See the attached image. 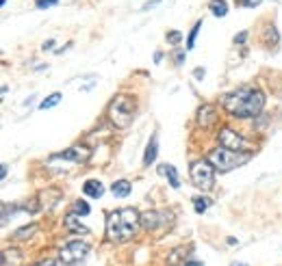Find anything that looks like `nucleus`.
Returning a JSON list of instances; mask_svg holds the SVG:
<instances>
[{
	"label": "nucleus",
	"instance_id": "nucleus-14",
	"mask_svg": "<svg viewBox=\"0 0 282 266\" xmlns=\"http://www.w3.org/2000/svg\"><path fill=\"white\" fill-rule=\"evenodd\" d=\"M156 171H159V175H165L169 180V184H172V188H180V177H178V171L174 165H159L156 167Z\"/></svg>",
	"mask_w": 282,
	"mask_h": 266
},
{
	"label": "nucleus",
	"instance_id": "nucleus-9",
	"mask_svg": "<svg viewBox=\"0 0 282 266\" xmlns=\"http://www.w3.org/2000/svg\"><path fill=\"white\" fill-rule=\"evenodd\" d=\"M165 223H172L169 212H156V210H148V212L141 214V227H143V230H148V232L159 230V227L165 225Z\"/></svg>",
	"mask_w": 282,
	"mask_h": 266
},
{
	"label": "nucleus",
	"instance_id": "nucleus-11",
	"mask_svg": "<svg viewBox=\"0 0 282 266\" xmlns=\"http://www.w3.org/2000/svg\"><path fill=\"white\" fill-rule=\"evenodd\" d=\"M78 214L76 212H70L67 214L66 219H63V227H66L67 232H70V234H89V227H85V225H81V221H78Z\"/></svg>",
	"mask_w": 282,
	"mask_h": 266
},
{
	"label": "nucleus",
	"instance_id": "nucleus-19",
	"mask_svg": "<svg viewBox=\"0 0 282 266\" xmlns=\"http://www.w3.org/2000/svg\"><path fill=\"white\" fill-rule=\"evenodd\" d=\"M209 9L215 17H224L226 13H228V2H226V0H211Z\"/></svg>",
	"mask_w": 282,
	"mask_h": 266
},
{
	"label": "nucleus",
	"instance_id": "nucleus-12",
	"mask_svg": "<svg viewBox=\"0 0 282 266\" xmlns=\"http://www.w3.org/2000/svg\"><path fill=\"white\" fill-rule=\"evenodd\" d=\"M61 199V190L59 188H48L39 195V203H41V210H52L54 206L59 203Z\"/></svg>",
	"mask_w": 282,
	"mask_h": 266
},
{
	"label": "nucleus",
	"instance_id": "nucleus-10",
	"mask_svg": "<svg viewBox=\"0 0 282 266\" xmlns=\"http://www.w3.org/2000/svg\"><path fill=\"white\" fill-rule=\"evenodd\" d=\"M215 121H217V110L213 104H202L200 109H198V124H200L202 128H211Z\"/></svg>",
	"mask_w": 282,
	"mask_h": 266
},
{
	"label": "nucleus",
	"instance_id": "nucleus-23",
	"mask_svg": "<svg viewBox=\"0 0 282 266\" xmlns=\"http://www.w3.org/2000/svg\"><path fill=\"white\" fill-rule=\"evenodd\" d=\"M209 206H211L209 199H204V197H193V208H196L198 214H204Z\"/></svg>",
	"mask_w": 282,
	"mask_h": 266
},
{
	"label": "nucleus",
	"instance_id": "nucleus-33",
	"mask_svg": "<svg viewBox=\"0 0 282 266\" xmlns=\"http://www.w3.org/2000/svg\"><path fill=\"white\" fill-rule=\"evenodd\" d=\"M52 48H54V41H52V39L46 41V44H44V50H52Z\"/></svg>",
	"mask_w": 282,
	"mask_h": 266
},
{
	"label": "nucleus",
	"instance_id": "nucleus-31",
	"mask_svg": "<svg viewBox=\"0 0 282 266\" xmlns=\"http://www.w3.org/2000/svg\"><path fill=\"white\" fill-rule=\"evenodd\" d=\"M174 59H176V65H182V61H184V52H182V50H178V52L174 54Z\"/></svg>",
	"mask_w": 282,
	"mask_h": 266
},
{
	"label": "nucleus",
	"instance_id": "nucleus-20",
	"mask_svg": "<svg viewBox=\"0 0 282 266\" xmlns=\"http://www.w3.org/2000/svg\"><path fill=\"white\" fill-rule=\"evenodd\" d=\"M61 93L59 91H54V93H50L48 97H44V100L39 102V110H48V109H52V106H57L59 102H61Z\"/></svg>",
	"mask_w": 282,
	"mask_h": 266
},
{
	"label": "nucleus",
	"instance_id": "nucleus-35",
	"mask_svg": "<svg viewBox=\"0 0 282 266\" xmlns=\"http://www.w3.org/2000/svg\"><path fill=\"white\" fill-rule=\"evenodd\" d=\"M232 266H246V264H237V262H234V264H232Z\"/></svg>",
	"mask_w": 282,
	"mask_h": 266
},
{
	"label": "nucleus",
	"instance_id": "nucleus-1",
	"mask_svg": "<svg viewBox=\"0 0 282 266\" xmlns=\"http://www.w3.org/2000/svg\"><path fill=\"white\" fill-rule=\"evenodd\" d=\"M221 106L239 119L256 117V115H261L263 106H265V93L252 87L234 89V91L226 93L221 97Z\"/></svg>",
	"mask_w": 282,
	"mask_h": 266
},
{
	"label": "nucleus",
	"instance_id": "nucleus-7",
	"mask_svg": "<svg viewBox=\"0 0 282 266\" xmlns=\"http://www.w3.org/2000/svg\"><path fill=\"white\" fill-rule=\"evenodd\" d=\"M91 158V147L87 145H72L63 152L54 154L50 160H67V162H74V165H81V162H87Z\"/></svg>",
	"mask_w": 282,
	"mask_h": 266
},
{
	"label": "nucleus",
	"instance_id": "nucleus-25",
	"mask_svg": "<svg viewBox=\"0 0 282 266\" xmlns=\"http://www.w3.org/2000/svg\"><path fill=\"white\" fill-rule=\"evenodd\" d=\"M180 39H182V35H180L178 31H169V32H167V41H169L172 46H178Z\"/></svg>",
	"mask_w": 282,
	"mask_h": 266
},
{
	"label": "nucleus",
	"instance_id": "nucleus-2",
	"mask_svg": "<svg viewBox=\"0 0 282 266\" xmlns=\"http://www.w3.org/2000/svg\"><path fill=\"white\" fill-rule=\"evenodd\" d=\"M141 214L135 208H119L106 214V238L113 242H126L139 232Z\"/></svg>",
	"mask_w": 282,
	"mask_h": 266
},
{
	"label": "nucleus",
	"instance_id": "nucleus-8",
	"mask_svg": "<svg viewBox=\"0 0 282 266\" xmlns=\"http://www.w3.org/2000/svg\"><path fill=\"white\" fill-rule=\"evenodd\" d=\"M219 145L232 149V152H243V149L249 147V143L241 137V134L234 132L232 128H221L219 130Z\"/></svg>",
	"mask_w": 282,
	"mask_h": 266
},
{
	"label": "nucleus",
	"instance_id": "nucleus-24",
	"mask_svg": "<svg viewBox=\"0 0 282 266\" xmlns=\"http://www.w3.org/2000/svg\"><path fill=\"white\" fill-rule=\"evenodd\" d=\"M182 253H184V249H182V247H178V249L167 258V262L172 264V266H178V264L182 266V264H184V262H182Z\"/></svg>",
	"mask_w": 282,
	"mask_h": 266
},
{
	"label": "nucleus",
	"instance_id": "nucleus-22",
	"mask_svg": "<svg viewBox=\"0 0 282 266\" xmlns=\"http://www.w3.org/2000/svg\"><path fill=\"white\" fill-rule=\"evenodd\" d=\"M72 212H76L78 217H87V214L91 212V208H89V203H87V202L76 199V202H74V210H72Z\"/></svg>",
	"mask_w": 282,
	"mask_h": 266
},
{
	"label": "nucleus",
	"instance_id": "nucleus-15",
	"mask_svg": "<svg viewBox=\"0 0 282 266\" xmlns=\"http://www.w3.org/2000/svg\"><path fill=\"white\" fill-rule=\"evenodd\" d=\"M83 193L87 195V197H94V199H100L104 195V186L100 180H87L85 184H83Z\"/></svg>",
	"mask_w": 282,
	"mask_h": 266
},
{
	"label": "nucleus",
	"instance_id": "nucleus-28",
	"mask_svg": "<svg viewBox=\"0 0 282 266\" xmlns=\"http://www.w3.org/2000/svg\"><path fill=\"white\" fill-rule=\"evenodd\" d=\"M246 39H248V31H241L237 37H234V44L241 46V44H246Z\"/></svg>",
	"mask_w": 282,
	"mask_h": 266
},
{
	"label": "nucleus",
	"instance_id": "nucleus-5",
	"mask_svg": "<svg viewBox=\"0 0 282 266\" xmlns=\"http://www.w3.org/2000/svg\"><path fill=\"white\" fill-rule=\"evenodd\" d=\"M189 173H191V180L198 188L202 190H211L215 186V167L211 165L209 160H193L191 167H189Z\"/></svg>",
	"mask_w": 282,
	"mask_h": 266
},
{
	"label": "nucleus",
	"instance_id": "nucleus-16",
	"mask_svg": "<svg viewBox=\"0 0 282 266\" xmlns=\"http://www.w3.org/2000/svg\"><path fill=\"white\" fill-rule=\"evenodd\" d=\"M131 190H133V184L128 180H115L113 184H111V193H113L115 197H119V199L128 197Z\"/></svg>",
	"mask_w": 282,
	"mask_h": 266
},
{
	"label": "nucleus",
	"instance_id": "nucleus-17",
	"mask_svg": "<svg viewBox=\"0 0 282 266\" xmlns=\"http://www.w3.org/2000/svg\"><path fill=\"white\" fill-rule=\"evenodd\" d=\"M24 255L17 249H4L2 251V266H22Z\"/></svg>",
	"mask_w": 282,
	"mask_h": 266
},
{
	"label": "nucleus",
	"instance_id": "nucleus-18",
	"mask_svg": "<svg viewBox=\"0 0 282 266\" xmlns=\"http://www.w3.org/2000/svg\"><path fill=\"white\" fill-rule=\"evenodd\" d=\"M37 230H39V227H37V223H31V225L20 227V230H17L16 234H13V240H29V238L35 236Z\"/></svg>",
	"mask_w": 282,
	"mask_h": 266
},
{
	"label": "nucleus",
	"instance_id": "nucleus-32",
	"mask_svg": "<svg viewBox=\"0 0 282 266\" xmlns=\"http://www.w3.org/2000/svg\"><path fill=\"white\" fill-rule=\"evenodd\" d=\"M35 266H57V262H54V260H46V262H39Z\"/></svg>",
	"mask_w": 282,
	"mask_h": 266
},
{
	"label": "nucleus",
	"instance_id": "nucleus-34",
	"mask_svg": "<svg viewBox=\"0 0 282 266\" xmlns=\"http://www.w3.org/2000/svg\"><path fill=\"white\" fill-rule=\"evenodd\" d=\"M182 266H204V264H200V262H184Z\"/></svg>",
	"mask_w": 282,
	"mask_h": 266
},
{
	"label": "nucleus",
	"instance_id": "nucleus-13",
	"mask_svg": "<svg viewBox=\"0 0 282 266\" xmlns=\"http://www.w3.org/2000/svg\"><path fill=\"white\" fill-rule=\"evenodd\" d=\"M156 156H159V134L154 132L150 137V143H148V147H146V154H143V165L150 167L152 162L156 160Z\"/></svg>",
	"mask_w": 282,
	"mask_h": 266
},
{
	"label": "nucleus",
	"instance_id": "nucleus-3",
	"mask_svg": "<svg viewBox=\"0 0 282 266\" xmlns=\"http://www.w3.org/2000/svg\"><path fill=\"white\" fill-rule=\"evenodd\" d=\"M133 117H135V100L126 93H119L113 102L109 104V119L115 128L124 130L131 125Z\"/></svg>",
	"mask_w": 282,
	"mask_h": 266
},
{
	"label": "nucleus",
	"instance_id": "nucleus-21",
	"mask_svg": "<svg viewBox=\"0 0 282 266\" xmlns=\"http://www.w3.org/2000/svg\"><path fill=\"white\" fill-rule=\"evenodd\" d=\"M202 24H204V22H196V24H193V29L189 31V37H187V50H193V46H196V37H198V32H200V29H202Z\"/></svg>",
	"mask_w": 282,
	"mask_h": 266
},
{
	"label": "nucleus",
	"instance_id": "nucleus-30",
	"mask_svg": "<svg viewBox=\"0 0 282 266\" xmlns=\"http://www.w3.org/2000/svg\"><path fill=\"white\" fill-rule=\"evenodd\" d=\"M159 2H161V0H148V2L141 7V11H148V9H152L154 4H159Z\"/></svg>",
	"mask_w": 282,
	"mask_h": 266
},
{
	"label": "nucleus",
	"instance_id": "nucleus-29",
	"mask_svg": "<svg viewBox=\"0 0 282 266\" xmlns=\"http://www.w3.org/2000/svg\"><path fill=\"white\" fill-rule=\"evenodd\" d=\"M204 67H198V69H193V76H196V80H202L204 78Z\"/></svg>",
	"mask_w": 282,
	"mask_h": 266
},
{
	"label": "nucleus",
	"instance_id": "nucleus-26",
	"mask_svg": "<svg viewBox=\"0 0 282 266\" xmlns=\"http://www.w3.org/2000/svg\"><path fill=\"white\" fill-rule=\"evenodd\" d=\"M59 0H35V7L37 9H50V7H54Z\"/></svg>",
	"mask_w": 282,
	"mask_h": 266
},
{
	"label": "nucleus",
	"instance_id": "nucleus-4",
	"mask_svg": "<svg viewBox=\"0 0 282 266\" xmlns=\"http://www.w3.org/2000/svg\"><path fill=\"white\" fill-rule=\"evenodd\" d=\"M249 160V154L248 152H232V149L228 147H215L213 152L209 154V162L213 167H215L217 171H230L234 169V167H241L246 165V162Z\"/></svg>",
	"mask_w": 282,
	"mask_h": 266
},
{
	"label": "nucleus",
	"instance_id": "nucleus-6",
	"mask_svg": "<svg viewBox=\"0 0 282 266\" xmlns=\"http://www.w3.org/2000/svg\"><path fill=\"white\" fill-rule=\"evenodd\" d=\"M87 253H89V245H87V242L72 240V242H67L66 247L59 249V262L66 264V266H74V264L81 262V260H85Z\"/></svg>",
	"mask_w": 282,
	"mask_h": 266
},
{
	"label": "nucleus",
	"instance_id": "nucleus-27",
	"mask_svg": "<svg viewBox=\"0 0 282 266\" xmlns=\"http://www.w3.org/2000/svg\"><path fill=\"white\" fill-rule=\"evenodd\" d=\"M237 4H241V7H258L261 0H237Z\"/></svg>",
	"mask_w": 282,
	"mask_h": 266
}]
</instances>
